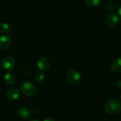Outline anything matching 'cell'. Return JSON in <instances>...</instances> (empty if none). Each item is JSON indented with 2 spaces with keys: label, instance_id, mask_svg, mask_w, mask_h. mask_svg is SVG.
Masks as SVG:
<instances>
[{
  "label": "cell",
  "instance_id": "cell-10",
  "mask_svg": "<svg viewBox=\"0 0 121 121\" xmlns=\"http://www.w3.org/2000/svg\"><path fill=\"white\" fill-rule=\"evenodd\" d=\"M110 69L115 73H121V58H116L113 60L110 63Z\"/></svg>",
  "mask_w": 121,
  "mask_h": 121
},
{
  "label": "cell",
  "instance_id": "cell-4",
  "mask_svg": "<svg viewBox=\"0 0 121 121\" xmlns=\"http://www.w3.org/2000/svg\"><path fill=\"white\" fill-rule=\"evenodd\" d=\"M81 79V74L77 70L72 69L68 72L66 74V80L71 85H77Z\"/></svg>",
  "mask_w": 121,
  "mask_h": 121
},
{
  "label": "cell",
  "instance_id": "cell-15",
  "mask_svg": "<svg viewBox=\"0 0 121 121\" xmlns=\"http://www.w3.org/2000/svg\"><path fill=\"white\" fill-rule=\"evenodd\" d=\"M116 86L119 89L121 90V79L117 80L116 82Z\"/></svg>",
  "mask_w": 121,
  "mask_h": 121
},
{
  "label": "cell",
  "instance_id": "cell-6",
  "mask_svg": "<svg viewBox=\"0 0 121 121\" xmlns=\"http://www.w3.org/2000/svg\"><path fill=\"white\" fill-rule=\"evenodd\" d=\"M12 44V39L8 34L3 35L0 37V48L3 50L9 49Z\"/></svg>",
  "mask_w": 121,
  "mask_h": 121
},
{
  "label": "cell",
  "instance_id": "cell-1",
  "mask_svg": "<svg viewBox=\"0 0 121 121\" xmlns=\"http://www.w3.org/2000/svg\"><path fill=\"white\" fill-rule=\"evenodd\" d=\"M103 108L107 114L115 115L121 111V104L117 99H110L104 103Z\"/></svg>",
  "mask_w": 121,
  "mask_h": 121
},
{
  "label": "cell",
  "instance_id": "cell-12",
  "mask_svg": "<svg viewBox=\"0 0 121 121\" xmlns=\"http://www.w3.org/2000/svg\"><path fill=\"white\" fill-rule=\"evenodd\" d=\"M10 31V28H9V25L7 23L4 22H2L0 23V31L2 33L4 34H7Z\"/></svg>",
  "mask_w": 121,
  "mask_h": 121
},
{
  "label": "cell",
  "instance_id": "cell-16",
  "mask_svg": "<svg viewBox=\"0 0 121 121\" xmlns=\"http://www.w3.org/2000/svg\"><path fill=\"white\" fill-rule=\"evenodd\" d=\"M43 121H55V119H53L52 117H46L45 119H44Z\"/></svg>",
  "mask_w": 121,
  "mask_h": 121
},
{
  "label": "cell",
  "instance_id": "cell-11",
  "mask_svg": "<svg viewBox=\"0 0 121 121\" xmlns=\"http://www.w3.org/2000/svg\"><path fill=\"white\" fill-rule=\"evenodd\" d=\"M4 81L7 85H14L16 81L15 77L11 73H6L4 76Z\"/></svg>",
  "mask_w": 121,
  "mask_h": 121
},
{
  "label": "cell",
  "instance_id": "cell-8",
  "mask_svg": "<svg viewBox=\"0 0 121 121\" xmlns=\"http://www.w3.org/2000/svg\"><path fill=\"white\" fill-rule=\"evenodd\" d=\"M106 24L110 27H113L117 24L119 22V17L115 13H111L107 16Z\"/></svg>",
  "mask_w": 121,
  "mask_h": 121
},
{
  "label": "cell",
  "instance_id": "cell-14",
  "mask_svg": "<svg viewBox=\"0 0 121 121\" xmlns=\"http://www.w3.org/2000/svg\"><path fill=\"white\" fill-rule=\"evenodd\" d=\"M44 79H45V76H44L43 73L42 72H38L36 74L35 76H34V79H35V81L37 83H42Z\"/></svg>",
  "mask_w": 121,
  "mask_h": 121
},
{
  "label": "cell",
  "instance_id": "cell-5",
  "mask_svg": "<svg viewBox=\"0 0 121 121\" xmlns=\"http://www.w3.org/2000/svg\"><path fill=\"white\" fill-rule=\"evenodd\" d=\"M51 65V61L47 57H41L38 60L37 62V69L41 72H46L48 70Z\"/></svg>",
  "mask_w": 121,
  "mask_h": 121
},
{
  "label": "cell",
  "instance_id": "cell-18",
  "mask_svg": "<svg viewBox=\"0 0 121 121\" xmlns=\"http://www.w3.org/2000/svg\"><path fill=\"white\" fill-rule=\"evenodd\" d=\"M30 121H40L38 120V119H32V120Z\"/></svg>",
  "mask_w": 121,
  "mask_h": 121
},
{
  "label": "cell",
  "instance_id": "cell-7",
  "mask_svg": "<svg viewBox=\"0 0 121 121\" xmlns=\"http://www.w3.org/2000/svg\"><path fill=\"white\" fill-rule=\"evenodd\" d=\"M32 111L26 106H21L18 109L17 114L18 117L23 119H27L31 117L32 115Z\"/></svg>",
  "mask_w": 121,
  "mask_h": 121
},
{
  "label": "cell",
  "instance_id": "cell-13",
  "mask_svg": "<svg viewBox=\"0 0 121 121\" xmlns=\"http://www.w3.org/2000/svg\"><path fill=\"white\" fill-rule=\"evenodd\" d=\"M101 0H85V4L88 7H94L99 5Z\"/></svg>",
  "mask_w": 121,
  "mask_h": 121
},
{
  "label": "cell",
  "instance_id": "cell-17",
  "mask_svg": "<svg viewBox=\"0 0 121 121\" xmlns=\"http://www.w3.org/2000/svg\"><path fill=\"white\" fill-rule=\"evenodd\" d=\"M117 12H118V14L119 15V16L121 17V4L120 5L119 7H118V9H117Z\"/></svg>",
  "mask_w": 121,
  "mask_h": 121
},
{
  "label": "cell",
  "instance_id": "cell-9",
  "mask_svg": "<svg viewBox=\"0 0 121 121\" xmlns=\"http://www.w3.org/2000/svg\"><path fill=\"white\" fill-rule=\"evenodd\" d=\"M20 93V91L16 87H14L7 92V98L10 101H14L19 98Z\"/></svg>",
  "mask_w": 121,
  "mask_h": 121
},
{
  "label": "cell",
  "instance_id": "cell-19",
  "mask_svg": "<svg viewBox=\"0 0 121 121\" xmlns=\"http://www.w3.org/2000/svg\"><path fill=\"white\" fill-rule=\"evenodd\" d=\"M120 99H121V95H120Z\"/></svg>",
  "mask_w": 121,
  "mask_h": 121
},
{
  "label": "cell",
  "instance_id": "cell-3",
  "mask_svg": "<svg viewBox=\"0 0 121 121\" xmlns=\"http://www.w3.org/2000/svg\"><path fill=\"white\" fill-rule=\"evenodd\" d=\"M15 66V60L11 56H7L4 58L1 63V68L3 71L9 72L14 69Z\"/></svg>",
  "mask_w": 121,
  "mask_h": 121
},
{
  "label": "cell",
  "instance_id": "cell-2",
  "mask_svg": "<svg viewBox=\"0 0 121 121\" xmlns=\"http://www.w3.org/2000/svg\"><path fill=\"white\" fill-rule=\"evenodd\" d=\"M20 89L24 94L29 96L34 95L37 92V87L35 85L29 81H24L21 83Z\"/></svg>",
  "mask_w": 121,
  "mask_h": 121
}]
</instances>
